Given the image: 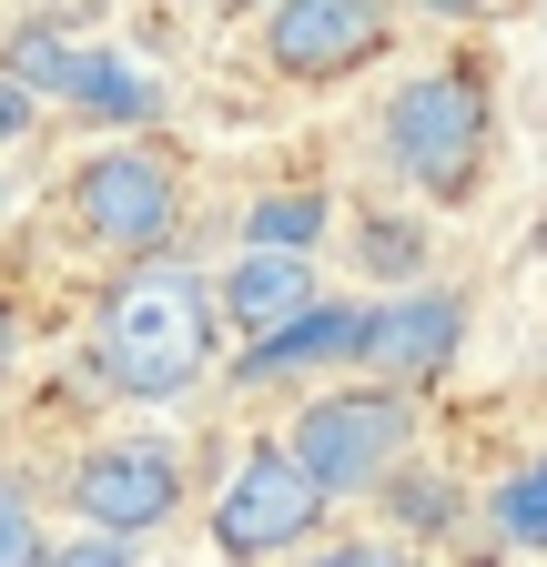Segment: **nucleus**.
Segmentation results:
<instances>
[{"label":"nucleus","mask_w":547,"mask_h":567,"mask_svg":"<svg viewBox=\"0 0 547 567\" xmlns=\"http://www.w3.org/2000/svg\"><path fill=\"white\" fill-rule=\"evenodd\" d=\"M11 213H21V183H11V163H0V234H11Z\"/></svg>","instance_id":"nucleus-20"},{"label":"nucleus","mask_w":547,"mask_h":567,"mask_svg":"<svg viewBox=\"0 0 547 567\" xmlns=\"http://www.w3.org/2000/svg\"><path fill=\"white\" fill-rule=\"evenodd\" d=\"M324 295V274H314V254H295V244H234L224 264H214V315H224V334H274L285 315H305Z\"/></svg>","instance_id":"nucleus-10"},{"label":"nucleus","mask_w":547,"mask_h":567,"mask_svg":"<svg viewBox=\"0 0 547 567\" xmlns=\"http://www.w3.org/2000/svg\"><path fill=\"white\" fill-rule=\"evenodd\" d=\"M61 507H72L92 537L153 547L193 507V456H183V436H163V425H102V436H82L72 466H61Z\"/></svg>","instance_id":"nucleus-5"},{"label":"nucleus","mask_w":547,"mask_h":567,"mask_svg":"<svg viewBox=\"0 0 547 567\" xmlns=\"http://www.w3.org/2000/svg\"><path fill=\"white\" fill-rule=\"evenodd\" d=\"M214 11H264V0H214Z\"/></svg>","instance_id":"nucleus-21"},{"label":"nucleus","mask_w":547,"mask_h":567,"mask_svg":"<svg viewBox=\"0 0 547 567\" xmlns=\"http://www.w3.org/2000/svg\"><path fill=\"white\" fill-rule=\"evenodd\" d=\"M41 122H51V102L21 82V71H0V153H21V142H41Z\"/></svg>","instance_id":"nucleus-16"},{"label":"nucleus","mask_w":547,"mask_h":567,"mask_svg":"<svg viewBox=\"0 0 547 567\" xmlns=\"http://www.w3.org/2000/svg\"><path fill=\"white\" fill-rule=\"evenodd\" d=\"M375 153L426 213H466L497 173V82L476 51H446L375 102Z\"/></svg>","instance_id":"nucleus-3"},{"label":"nucleus","mask_w":547,"mask_h":567,"mask_svg":"<svg viewBox=\"0 0 547 567\" xmlns=\"http://www.w3.org/2000/svg\"><path fill=\"white\" fill-rule=\"evenodd\" d=\"M51 537H41V486L21 466H0V567H31Z\"/></svg>","instance_id":"nucleus-14"},{"label":"nucleus","mask_w":547,"mask_h":567,"mask_svg":"<svg viewBox=\"0 0 547 567\" xmlns=\"http://www.w3.org/2000/svg\"><path fill=\"white\" fill-rule=\"evenodd\" d=\"M285 567H416V547H405V537H314Z\"/></svg>","instance_id":"nucleus-15"},{"label":"nucleus","mask_w":547,"mask_h":567,"mask_svg":"<svg viewBox=\"0 0 547 567\" xmlns=\"http://www.w3.org/2000/svg\"><path fill=\"white\" fill-rule=\"evenodd\" d=\"M21 375H31V315H21L11 284H0V395H11Z\"/></svg>","instance_id":"nucleus-18"},{"label":"nucleus","mask_w":547,"mask_h":567,"mask_svg":"<svg viewBox=\"0 0 547 567\" xmlns=\"http://www.w3.org/2000/svg\"><path fill=\"white\" fill-rule=\"evenodd\" d=\"M355 344H365V305L355 295H314L305 315H285L274 334H254L224 365V385L234 395H285V385H314V375H345Z\"/></svg>","instance_id":"nucleus-9"},{"label":"nucleus","mask_w":547,"mask_h":567,"mask_svg":"<svg viewBox=\"0 0 547 567\" xmlns=\"http://www.w3.org/2000/svg\"><path fill=\"white\" fill-rule=\"evenodd\" d=\"M193 224V153L143 122V132H112L41 193V244H61L72 264L112 274V264H143V254H173Z\"/></svg>","instance_id":"nucleus-2"},{"label":"nucleus","mask_w":547,"mask_h":567,"mask_svg":"<svg viewBox=\"0 0 547 567\" xmlns=\"http://www.w3.org/2000/svg\"><path fill=\"white\" fill-rule=\"evenodd\" d=\"M507 11H517V0H405V21H436V31H487Z\"/></svg>","instance_id":"nucleus-17"},{"label":"nucleus","mask_w":547,"mask_h":567,"mask_svg":"<svg viewBox=\"0 0 547 567\" xmlns=\"http://www.w3.org/2000/svg\"><path fill=\"white\" fill-rule=\"evenodd\" d=\"M334 517V496L324 476L285 446V436H254L234 456V476L214 486V507H203V537H214L224 567H285L295 547H314Z\"/></svg>","instance_id":"nucleus-6"},{"label":"nucleus","mask_w":547,"mask_h":567,"mask_svg":"<svg viewBox=\"0 0 547 567\" xmlns=\"http://www.w3.org/2000/svg\"><path fill=\"white\" fill-rule=\"evenodd\" d=\"M314 476H324V496L345 507V496H375L405 456H416V395L405 385H385V375H365V365H345L334 385H314L285 425H274Z\"/></svg>","instance_id":"nucleus-4"},{"label":"nucleus","mask_w":547,"mask_h":567,"mask_svg":"<svg viewBox=\"0 0 547 567\" xmlns=\"http://www.w3.org/2000/svg\"><path fill=\"white\" fill-rule=\"evenodd\" d=\"M31 567H143V557H132V547H122V537H92V527H82V537H72V547H41V557H31Z\"/></svg>","instance_id":"nucleus-19"},{"label":"nucleus","mask_w":547,"mask_h":567,"mask_svg":"<svg viewBox=\"0 0 547 567\" xmlns=\"http://www.w3.org/2000/svg\"><path fill=\"white\" fill-rule=\"evenodd\" d=\"M375 507H395V537H405V547H426V537H446V527L466 517V486H446L426 456H405V466L375 486Z\"/></svg>","instance_id":"nucleus-13"},{"label":"nucleus","mask_w":547,"mask_h":567,"mask_svg":"<svg viewBox=\"0 0 547 567\" xmlns=\"http://www.w3.org/2000/svg\"><path fill=\"white\" fill-rule=\"evenodd\" d=\"M405 0H264L254 11V61L285 92H345L395 51Z\"/></svg>","instance_id":"nucleus-7"},{"label":"nucleus","mask_w":547,"mask_h":567,"mask_svg":"<svg viewBox=\"0 0 547 567\" xmlns=\"http://www.w3.org/2000/svg\"><path fill=\"white\" fill-rule=\"evenodd\" d=\"M324 224H334V193L324 183H274L264 203L234 213V244H295V254H314Z\"/></svg>","instance_id":"nucleus-12"},{"label":"nucleus","mask_w":547,"mask_h":567,"mask_svg":"<svg viewBox=\"0 0 547 567\" xmlns=\"http://www.w3.org/2000/svg\"><path fill=\"white\" fill-rule=\"evenodd\" d=\"M456 354H466V295H456V284H405V295L365 305V344H355L365 375L416 395V385L456 375Z\"/></svg>","instance_id":"nucleus-8"},{"label":"nucleus","mask_w":547,"mask_h":567,"mask_svg":"<svg viewBox=\"0 0 547 567\" xmlns=\"http://www.w3.org/2000/svg\"><path fill=\"white\" fill-rule=\"evenodd\" d=\"M476 517L507 557H547V456H517L487 496H476Z\"/></svg>","instance_id":"nucleus-11"},{"label":"nucleus","mask_w":547,"mask_h":567,"mask_svg":"<svg viewBox=\"0 0 547 567\" xmlns=\"http://www.w3.org/2000/svg\"><path fill=\"white\" fill-rule=\"evenodd\" d=\"M224 365V315H214V284L183 254H143V264H112L92 274V305H82V375L112 405H183L203 395Z\"/></svg>","instance_id":"nucleus-1"}]
</instances>
